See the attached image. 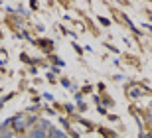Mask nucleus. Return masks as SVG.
Listing matches in <instances>:
<instances>
[{
	"instance_id": "obj_1",
	"label": "nucleus",
	"mask_w": 152,
	"mask_h": 138,
	"mask_svg": "<svg viewBox=\"0 0 152 138\" xmlns=\"http://www.w3.org/2000/svg\"><path fill=\"white\" fill-rule=\"evenodd\" d=\"M32 138H45V132L44 130H34V132H32Z\"/></svg>"
}]
</instances>
